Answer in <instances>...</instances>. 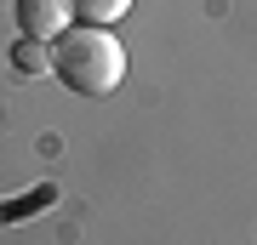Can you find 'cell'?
Here are the masks:
<instances>
[{
	"label": "cell",
	"instance_id": "obj_4",
	"mask_svg": "<svg viewBox=\"0 0 257 245\" xmlns=\"http://www.w3.org/2000/svg\"><path fill=\"white\" fill-rule=\"evenodd\" d=\"M126 6H132V0H69V12L86 29H109L114 18H126Z\"/></svg>",
	"mask_w": 257,
	"mask_h": 245
},
{
	"label": "cell",
	"instance_id": "obj_2",
	"mask_svg": "<svg viewBox=\"0 0 257 245\" xmlns=\"http://www.w3.org/2000/svg\"><path fill=\"white\" fill-rule=\"evenodd\" d=\"M12 18H18L23 40H57L69 29V0H12Z\"/></svg>",
	"mask_w": 257,
	"mask_h": 245
},
{
	"label": "cell",
	"instance_id": "obj_3",
	"mask_svg": "<svg viewBox=\"0 0 257 245\" xmlns=\"http://www.w3.org/2000/svg\"><path fill=\"white\" fill-rule=\"evenodd\" d=\"M52 200H57V182H40V188L18 194V200H0V228H12V222H29L35 211H46Z\"/></svg>",
	"mask_w": 257,
	"mask_h": 245
},
{
	"label": "cell",
	"instance_id": "obj_1",
	"mask_svg": "<svg viewBox=\"0 0 257 245\" xmlns=\"http://www.w3.org/2000/svg\"><path fill=\"white\" fill-rule=\"evenodd\" d=\"M46 74H57V86H69L74 97H109L126 80V46L109 29H86L74 23L52 40V63Z\"/></svg>",
	"mask_w": 257,
	"mask_h": 245
},
{
	"label": "cell",
	"instance_id": "obj_5",
	"mask_svg": "<svg viewBox=\"0 0 257 245\" xmlns=\"http://www.w3.org/2000/svg\"><path fill=\"white\" fill-rule=\"evenodd\" d=\"M46 63H52V46L46 40H18L12 46V69L18 74H46Z\"/></svg>",
	"mask_w": 257,
	"mask_h": 245
}]
</instances>
